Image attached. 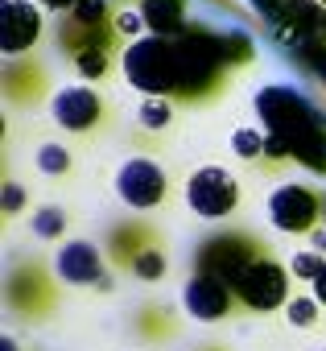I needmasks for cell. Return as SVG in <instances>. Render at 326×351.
I'll return each instance as SVG.
<instances>
[{
  "mask_svg": "<svg viewBox=\"0 0 326 351\" xmlns=\"http://www.w3.org/2000/svg\"><path fill=\"white\" fill-rule=\"evenodd\" d=\"M231 149H236L240 161H256V157H264V149H273V136L260 132V128H236L231 132Z\"/></svg>",
  "mask_w": 326,
  "mask_h": 351,
  "instance_id": "cell-20",
  "label": "cell"
},
{
  "mask_svg": "<svg viewBox=\"0 0 326 351\" xmlns=\"http://www.w3.org/2000/svg\"><path fill=\"white\" fill-rule=\"evenodd\" d=\"M75 215L62 207V203H46V207H34L29 215V232L46 244H66V232H71Z\"/></svg>",
  "mask_w": 326,
  "mask_h": 351,
  "instance_id": "cell-17",
  "label": "cell"
},
{
  "mask_svg": "<svg viewBox=\"0 0 326 351\" xmlns=\"http://www.w3.org/2000/svg\"><path fill=\"white\" fill-rule=\"evenodd\" d=\"M0 95L13 112H38L42 104L54 99V79L50 66L38 54L25 58H5L0 62Z\"/></svg>",
  "mask_w": 326,
  "mask_h": 351,
  "instance_id": "cell-11",
  "label": "cell"
},
{
  "mask_svg": "<svg viewBox=\"0 0 326 351\" xmlns=\"http://www.w3.org/2000/svg\"><path fill=\"white\" fill-rule=\"evenodd\" d=\"M264 215L285 236H314L326 219V195L310 182H285L268 195Z\"/></svg>",
  "mask_w": 326,
  "mask_h": 351,
  "instance_id": "cell-7",
  "label": "cell"
},
{
  "mask_svg": "<svg viewBox=\"0 0 326 351\" xmlns=\"http://www.w3.org/2000/svg\"><path fill=\"white\" fill-rule=\"evenodd\" d=\"M285 318H289L293 326H301V330H314L318 318H322V306H318L314 293H293L289 306H285Z\"/></svg>",
  "mask_w": 326,
  "mask_h": 351,
  "instance_id": "cell-21",
  "label": "cell"
},
{
  "mask_svg": "<svg viewBox=\"0 0 326 351\" xmlns=\"http://www.w3.org/2000/svg\"><path fill=\"white\" fill-rule=\"evenodd\" d=\"M62 281L54 273L50 256H13L5 269V285H0V298H5V310L25 322V326H42L62 310Z\"/></svg>",
  "mask_w": 326,
  "mask_h": 351,
  "instance_id": "cell-4",
  "label": "cell"
},
{
  "mask_svg": "<svg viewBox=\"0 0 326 351\" xmlns=\"http://www.w3.org/2000/svg\"><path fill=\"white\" fill-rule=\"evenodd\" d=\"M25 203H29L25 186L13 178V173H5V182H0V215H5V223H13L25 211Z\"/></svg>",
  "mask_w": 326,
  "mask_h": 351,
  "instance_id": "cell-22",
  "label": "cell"
},
{
  "mask_svg": "<svg viewBox=\"0 0 326 351\" xmlns=\"http://www.w3.org/2000/svg\"><path fill=\"white\" fill-rule=\"evenodd\" d=\"M318 5H322V9H326V0H318Z\"/></svg>",
  "mask_w": 326,
  "mask_h": 351,
  "instance_id": "cell-30",
  "label": "cell"
},
{
  "mask_svg": "<svg viewBox=\"0 0 326 351\" xmlns=\"http://www.w3.org/2000/svg\"><path fill=\"white\" fill-rule=\"evenodd\" d=\"M54 261V273H58V281L66 285V289H99V293H112V265H108V256H103V248L99 244H91V240H66V244H58V252L50 256Z\"/></svg>",
  "mask_w": 326,
  "mask_h": 351,
  "instance_id": "cell-12",
  "label": "cell"
},
{
  "mask_svg": "<svg viewBox=\"0 0 326 351\" xmlns=\"http://www.w3.org/2000/svg\"><path fill=\"white\" fill-rule=\"evenodd\" d=\"M58 50L71 58L75 75L91 87H99L112 71L116 58L128 54L124 50V34H120V9L116 0H79L71 13L58 17Z\"/></svg>",
  "mask_w": 326,
  "mask_h": 351,
  "instance_id": "cell-2",
  "label": "cell"
},
{
  "mask_svg": "<svg viewBox=\"0 0 326 351\" xmlns=\"http://www.w3.org/2000/svg\"><path fill=\"white\" fill-rule=\"evenodd\" d=\"M116 5H132V0H116ZM140 5H145V0H140Z\"/></svg>",
  "mask_w": 326,
  "mask_h": 351,
  "instance_id": "cell-28",
  "label": "cell"
},
{
  "mask_svg": "<svg viewBox=\"0 0 326 351\" xmlns=\"http://www.w3.org/2000/svg\"><path fill=\"white\" fill-rule=\"evenodd\" d=\"M314 298H318V306L326 310V269H322V277L314 281Z\"/></svg>",
  "mask_w": 326,
  "mask_h": 351,
  "instance_id": "cell-24",
  "label": "cell"
},
{
  "mask_svg": "<svg viewBox=\"0 0 326 351\" xmlns=\"http://www.w3.org/2000/svg\"><path fill=\"white\" fill-rule=\"evenodd\" d=\"M42 5H50V9H58V17H62V13H71V9L79 5V0H42Z\"/></svg>",
  "mask_w": 326,
  "mask_h": 351,
  "instance_id": "cell-25",
  "label": "cell"
},
{
  "mask_svg": "<svg viewBox=\"0 0 326 351\" xmlns=\"http://www.w3.org/2000/svg\"><path fill=\"white\" fill-rule=\"evenodd\" d=\"M34 165H38V173H46V178H71L75 173V153L62 145V141H42L38 149H34Z\"/></svg>",
  "mask_w": 326,
  "mask_h": 351,
  "instance_id": "cell-18",
  "label": "cell"
},
{
  "mask_svg": "<svg viewBox=\"0 0 326 351\" xmlns=\"http://www.w3.org/2000/svg\"><path fill=\"white\" fill-rule=\"evenodd\" d=\"M322 269H326V256L322 252H314V248H301V252H293L289 256V273L297 277V281H318L322 277Z\"/></svg>",
  "mask_w": 326,
  "mask_h": 351,
  "instance_id": "cell-23",
  "label": "cell"
},
{
  "mask_svg": "<svg viewBox=\"0 0 326 351\" xmlns=\"http://www.w3.org/2000/svg\"><path fill=\"white\" fill-rule=\"evenodd\" d=\"M182 310L195 322H231V318L248 314L244 302L236 298V289L223 277H211V273H190V281L182 289Z\"/></svg>",
  "mask_w": 326,
  "mask_h": 351,
  "instance_id": "cell-13",
  "label": "cell"
},
{
  "mask_svg": "<svg viewBox=\"0 0 326 351\" xmlns=\"http://www.w3.org/2000/svg\"><path fill=\"white\" fill-rule=\"evenodd\" d=\"M140 17L161 38H182L186 34V0H145Z\"/></svg>",
  "mask_w": 326,
  "mask_h": 351,
  "instance_id": "cell-16",
  "label": "cell"
},
{
  "mask_svg": "<svg viewBox=\"0 0 326 351\" xmlns=\"http://www.w3.org/2000/svg\"><path fill=\"white\" fill-rule=\"evenodd\" d=\"M132 335H136L140 343H149V347L174 343V339L182 335V314H178L170 302L149 298V302H140V306L132 310Z\"/></svg>",
  "mask_w": 326,
  "mask_h": 351,
  "instance_id": "cell-15",
  "label": "cell"
},
{
  "mask_svg": "<svg viewBox=\"0 0 326 351\" xmlns=\"http://www.w3.org/2000/svg\"><path fill=\"white\" fill-rule=\"evenodd\" d=\"M124 75L145 95H161L178 108L215 104L227 87V66L211 54H203L186 34L182 38H153L140 46H128Z\"/></svg>",
  "mask_w": 326,
  "mask_h": 351,
  "instance_id": "cell-1",
  "label": "cell"
},
{
  "mask_svg": "<svg viewBox=\"0 0 326 351\" xmlns=\"http://www.w3.org/2000/svg\"><path fill=\"white\" fill-rule=\"evenodd\" d=\"M116 199L132 211H157L174 199V178L153 157H128L116 169Z\"/></svg>",
  "mask_w": 326,
  "mask_h": 351,
  "instance_id": "cell-8",
  "label": "cell"
},
{
  "mask_svg": "<svg viewBox=\"0 0 326 351\" xmlns=\"http://www.w3.org/2000/svg\"><path fill=\"white\" fill-rule=\"evenodd\" d=\"M174 116H178V104L161 99V95H145L140 108H136V124H140L145 132H153V136L166 132V128L174 124Z\"/></svg>",
  "mask_w": 326,
  "mask_h": 351,
  "instance_id": "cell-19",
  "label": "cell"
},
{
  "mask_svg": "<svg viewBox=\"0 0 326 351\" xmlns=\"http://www.w3.org/2000/svg\"><path fill=\"white\" fill-rule=\"evenodd\" d=\"M195 351H231L227 343H203V347H195Z\"/></svg>",
  "mask_w": 326,
  "mask_h": 351,
  "instance_id": "cell-27",
  "label": "cell"
},
{
  "mask_svg": "<svg viewBox=\"0 0 326 351\" xmlns=\"http://www.w3.org/2000/svg\"><path fill=\"white\" fill-rule=\"evenodd\" d=\"M260 256H273V244H264L252 232L231 228V232H219V236H211L195 248V269L190 273H211V277H223L227 285H236V277Z\"/></svg>",
  "mask_w": 326,
  "mask_h": 351,
  "instance_id": "cell-6",
  "label": "cell"
},
{
  "mask_svg": "<svg viewBox=\"0 0 326 351\" xmlns=\"http://www.w3.org/2000/svg\"><path fill=\"white\" fill-rule=\"evenodd\" d=\"M50 116H54V124L66 136H79V141H95V136H103L116 124L112 99L99 87H91V83H66V87H58L54 99H50Z\"/></svg>",
  "mask_w": 326,
  "mask_h": 351,
  "instance_id": "cell-5",
  "label": "cell"
},
{
  "mask_svg": "<svg viewBox=\"0 0 326 351\" xmlns=\"http://www.w3.org/2000/svg\"><path fill=\"white\" fill-rule=\"evenodd\" d=\"M42 38H46V13L34 0H5L0 5V54L5 58L38 54Z\"/></svg>",
  "mask_w": 326,
  "mask_h": 351,
  "instance_id": "cell-14",
  "label": "cell"
},
{
  "mask_svg": "<svg viewBox=\"0 0 326 351\" xmlns=\"http://www.w3.org/2000/svg\"><path fill=\"white\" fill-rule=\"evenodd\" d=\"M244 203V186L231 169L223 165H199L186 178V207L199 219H227Z\"/></svg>",
  "mask_w": 326,
  "mask_h": 351,
  "instance_id": "cell-9",
  "label": "cell"
},
{
  "mask_svg": "<svg viewBox=\"0 0 326 351\" xmlns=\"http://www.w3.org/2000/svg\"><path fill=\"white\" fill-rule=\"evenodd\" d=\"M0 351H21V343L13 335H5V339H0Z\"/></svg>",
  "mask_w": 326,
  "mask_h": 351,
  "instance_id": "cell-26",
  "label": "cell"
},
{
  "mask_svg": "<svg viewBox=\"0 0 326 351\" xmlns=\"http://www.w3.org/2000/svg\"><path fill=\"white\" fill-rule=\"evenodd\" d=\"M322 38H326V17H322Z\"/></svg>",
  "mask_w": 326,
  "mask_h": 351,
  "instance_id": "cell-29",
  "label": "cell"
},
{
  "mask_svg": "<svg viewBox=\"0 0 326 351\" xmlns=\"http://www.w3.org/2000/svg\"><path fill=\"white\" fill-rule=\"evenodd\" d=\"M103 256L116 273L140 285H157L170 277V240L153 219H116L103 236Z\"/></svg>",
  "mask_w": 326,
  "mask_h": 351,
  "instance_id": "cell-3",
  "label": "cell"
},
{
  "mask_svg": "<svg viewBox=\"0 0 326 351\" xmlns=\"http://www.w3.org/2000/svg\"><path fill=\"white\" fill-rule=\"evenodd\" d=\"M289 265H281L277 261V252L273 256H260V261H252L240 277H236V298L244 302V310L248 314H273V310H285L289 306Z\"/></svg>",
  "mask_w": 326,
  "mask_h": 351,
  "instance_id": "cell-10",
  "label": "cell"
}]
</instances>
